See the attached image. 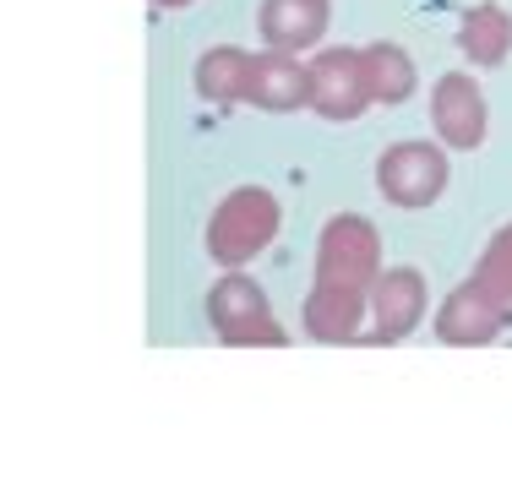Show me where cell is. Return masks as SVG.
Returning a JSON list of instances; mask_svg holds the SVG:
<instances>
[{
	"instance_id": "1",
	"label": "cell",
	"mask_w": 512,
	"mask_h": 479,
	"mask_svg": "<svg viewBox=\"0 0 512 479\" xmlns=\"http://www.w3.org/2000/svg\"><path fill=\"white\" fill-rule=\"evenodd\" d=\"M278 224H284L278 196L262 191V186H240L213 207V218H207V256H213L218 267H246L256 251L273 245Z\"/></svg>"
},
{
	"instance_id": "2",
	"label": "cell",
	"mask_w": 512,
	"mask_h": 479,
	"mask_svg": "<svg viewBox=\"0 0 512 479\" xmlns=\"http://www.w3.org/2000/svg\"><path fill=\"white\" fill-rule=\"evenodd\" d=\"M207 322H213V333L224 343H235V349H284V338H289L273 316L267 289L256 278H246L240 267H229L207 289Z\"/></svg>"
},
{
	"instance_id": "3",
	"label": "cell",
	"mask_w": 512,
	"mask_h": 479,
	"mask_svg": "<svg viewBox=\"0 0 512 479\" xmlns=\"http://www.w3.org/2000/svg\"><path fill=\"white\" fill-rule=\"evenodd\" d=\"M376 273H382V235H376L371 218H360V213L327 218L322 240H316V284L371 294Z\"/></svg>"
},
{
	"instance_id": "4",
	"label": "cell",
	"mask_w": 512,
	"mask_h": 479,
	"mask_svg": "<svg viewBox=\"0 0 512 479\" xmlns=\"http://www.w3.org/2000/svg\"><path fill=\"white\" fill-rule=\"evenodd\" d=\"M447 180H453V164L436 142H393L376 158V191L393 207H409V213L442 202Z\"/></svg>"
},
{
	"instance_id": "5",
	"label": "cell",
	"mask_w": 512,
	"mask_h": 479,
	"mask_svg": "<svg viewBox=\"0 0 512 479\" xmlns=\"http://www.w3.org/2000/svg\"><path fill=\"white\" fill-rule=\"evenodd\" d=\"M365 311H371V343H404L414 327L431 311V289H425L420 267H382L371 294H365Z\"/></svg>"
},
{
	"instance_id": "6",
	"label": "cell",
	"mask_w": 512,
	"mask_h": 479,
	"mask_svg": "<svg viewBox=\"0 0 512 479\" xmlns=\"http://www.w3.org/2000/svg\"><path fill=\"white\" fill-rule=\"evenodd\" d=\"M306 77H311L306 109H316L322 120H360L365 109H371L360 49H316V55L306 60Z\"/></svg>"
},
{
	"instance_id": "7",
	"label": "cell",
	"mask_w": 512,
	"mask_h": 479,
	"mask_svg": "<svg viewBox=\"0 0 512 479\" xmlns=\"http://www.w3.org/2000/svg\"><path fill=\"white\" fill-rule=\"evenodd\" d=\"M485 93L480 82L469 77V71H442L431 88V126L436 137L447 147H458V153H474V147L485 142Z\"/></svg>"
},
{
	"instance_id": "8",
	"label": "cell",
	"mask_w": 512,
	"mask_h": 479,
	"mask_svg": "<svg viewBox=\"0 0 512 479\" xmlns=\"http://www.w3.org/2000/svg\"><path fill=\"white\" fill-rule=\"evenodd\" d=\"M507 322H512V305L491 300L474 278L458 284L442 305H436V338L453 343V349H485L491 338H502Z\"/></svg>"
},
{
	"instance_id": "9",
	"label": "cell",
	"mask_w": 512,
	"mask_h": 479,
	"mask_svg": "<svg viewBox=\"0 0 512 479\" xmlns=\"http://www.w3.org/2000/svg\"><path fill=\"white\" fill-rule=\"evenodd\" d=\"M327 22H333V0H262V6H256V33H262V44L284 49V55H300V49L322 44Z\"/></svg>"
},
{
	"instance_id": "10",
	"label": "cell",
	"mask_w": 512,
	"mask_h": 479,
	"mask_svg": "<svg viewBox=\"0 0 512 479\" xmlns=\"http://www.w3.org/2000/svg\"><path fill=\"white\" fill-rule=\"evenodd\" d=\"M311 98V77L306 60L284 55V49H262L251 60V82H246V104L267 109V115H289V109H306Z\"/></svg>"
},
{
	"instance_id": "11",
	"label": "cell",
	"mask_w": 512,
	"mask_h": 479,
	"mask_svg": "<svg viewBox=\"0 0 512 479\" xmlns=\"http://www.w3.org/2000/svg\"><path fill=\"white\" fill-rule=\"evenodd\" d=\"M306 338L316 343H360L365 338V294L360 289H333V284H311L306 294Z\"/></svg>"
},
{
	"instance_id": "12",
	"label": "cell",
	"mask_w": 512,
	"mask_h": 479,
	"mask_svg": "<svg viewBox=\"0 0 512 479\" xmlns=\"http://www.w3.org/2000/svg\"><path fill=\"white\" fill-rule=\"evenodd\" d=\"M458 49L474 66H502L512 55V11L502 0H480L474 11H463L458 22Z\"/></svg>"
},
{
	"instance_id": "13",
	"label": "cell",
	"mask_w": 512,
	"mask_h": 479,
	"mask_svg": "<svg viewBox=\"0 0 512 479\" xmlns=\"http://www.w3.org/2000/svg\"><path fill=\"white\" fill-rule=\"evenodd\" d=\"M360 71H365V93H371V104H404L414 93V60L404 44L393 39H376L360 49Z\"/></svg>"
},
{
	"instance_id": "14",
	"label": "cell",
	"mask_w": 512,
	"mask_h": 479,
	"mask_svg": "<svg viewBox=\"0 0 512 479\" xmlns=\"http://www.w3.org/2000/svg\"><path fill=\"white\" fill-rule=\"evenodd\" d=\"M251 49H207V55L197 60V71H191V82H197V93L207 98V104H246V82H251Z\"/></svg>"
},
{
	"instance_id": "15",
	"label": "cell",
	"mask_w": 512,
	"mask_h": 479,
	"mask_svg": "<svg viewBox=\"0 0 512 479\" xmlns=\"http://www.w3.org/2000/svg\"><path fill=\"white\" fill-rule=\"evenodd\" d=\"M474 284H480L491 300L512 305V224H502L491 235V245H485L480 267H474Z\"/></svg>"
},
{
	"instance_id": "16",
	"label": "cell",
	"mask_w": 512,
	"mask_h": 479,
	"mask_svg": "<svg viewBox=\"0 0 512 479\" xmlns=\"http://www.w3.org/2000/svg\"><path fill=\"white\" fill-rule=\"evenodd\" d=\"M158 11H169V6H191V0H153Z\"/></svg>"
}]
</instances>
